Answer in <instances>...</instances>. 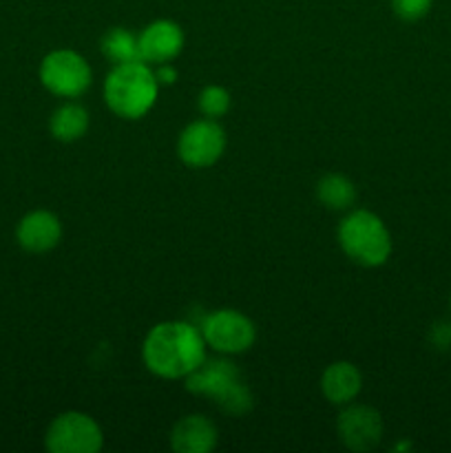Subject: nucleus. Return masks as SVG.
<instances>
[{"mask_svg":"<svg viewBox=\"0 0 451 453\" xmlns=\"http://www.w3.org/2000/svg\"><path fill=\"white\" fill-rule=\"evenodd\" d=\"M100 49L115 66L131 65V62L141 60L140 40H137L135 34H131L128 29H122V27H113V29L106 31L100 42Z\"/></svg>","mask_w":451,"mask_h":453,"instance_id":"obj_15","label":"nucleus"},{"mask_svg":"<svg viewBox=\"0 0 451 453\" xmlns=\"http://www.w3.org/2000/svg\"><path fill=\"white\" fill-rule=\"evenodd\" d=\"M155 78H157L159 84L168 87V84H175L177 71L172 69V65L164 62V65H157V69H155Z\"/></svg>","mask_w":451,"mask_h":453,"instance_id":"obj_20","label":"nucleus"},{"mask_svg":"<svg viewBox=\"0 0 451 453\" xmlns=\"http://www.w3.org/2000/svg\"><path fill=\"white\" fill-rule=\"evenodd\" d=\"M141 60L146 65L172 62L184 49V31L172 20H155L137 35Z\"/></svg>","mask_w":451,"mask_h":453,"instance_id":"obj_10","label":"nucleus"},{"mask_svg":"<svg viewBox=\"0 0 451 453\" xmlns=\"http://www.w3.org/2000/svg\"><path fill=\"white\" fill-rule=\"evenodd\" d=\"M317 195L318 202L330 208V211H348L356 202V188L340 173H327L325 177H321L317 186Z\"/></svg>","mask_w":451,"mask_h":453,"instance_id":"obj_16","label":"nucleus"},{"mask_svg":"<svg viewBox=\"0 0 451 453\" xmlns=\"http://www.w3.org/2000/svg\"><path fill=\"white\" fill-rule=\"evenodd\" d=\"M363 388V376L352 363H332L321 376V392L332 405H349Z\"/></svg>","mask_w":451,"mask_h":453,"instance_id":"obj_13","label":"nucleus"},{"mask_svg":"<svg viewBox=\"0 0 451 453\" xmlns=\"http://www.w3.org/2000/svg\"><path fill=\"white\" fill-rule=\"evenodd\" d=\"M159 82L146 62L118 65L104 82V100L115 115L140 119L155 106Z\"/></svg>","mask_w":451,"mask_h":453,"instance_id":"obj_3","label":"nucleus"},{"mask_svg":"<svg viewBox=\"0 0 451 453\" xmlns=\"http://www.w3.org/2000/svg\"><path fill=\"white\" fill-rule=\"evenodd\" d=\"M202 334L206 345L219 354H241L252 348L256 330L246 314L237 310H217L203 319Z\"/></svg>","mask_w":451,"mask_h":453,"instance_id":"obj_7","label":"nucleus"},{"mask_svg":"<svg viewBox=\"0 0 451 453\" xmlns=\"http://www.w3.org/2000/svg\"><path fill=\"white\" fill-rule=\"evenodd\" d=\"M432 343L436 349H449L451 348V323H436L432 330Z\"/></svg>","mask_w":451,"mask_h":453,"instance_id":"obj_19","label":"nucleus"},{"mask_svg":"<svg viewBox=\"0 0 451 453\" xmlns=\"http://www.w3.org/2000/svg\"><path fill=\"white\" fill-rule=\"evenodd\" d=\"M226 133L215 119L203 118L188 124L177 142L180 159L190 168H208L224 155Z\"/></svg>","mask_w":451,"mask_h":453,"instance_id":"obj_8","label":"nucleus"},{"mask_svg":"<svg viewBox=\"0 0 451 453\" xmlns=\"http://www.w3.org/2000/svg\"><path fill=\"white\" fill-rule=\"evenodd\" d=\"M91 66L80 53L71 49H57L44 56L40 65V82L53 96L73 100L80 97L88 87H91Z\"/></svg>","mask_w":451,"mask_h":453,"instance_id":"obj_5","label":"nucleus"},{"mask_svg":"<svg viewBox=\"0 0 451 453\" xmlns=\"http://www.w3.org/2000/svg\"><path fill=\"white\" fill-rule=\"evenodd\" d=\"M190 394L208 396L221 411L230 416H246L255 405L250 389L243 383L241 372L228 358H208L186 376Z\"/></svg>","mask_w":451,"mask_h":453,"instance_id":"obj_2","label":"nucleus"},{"mask_svg":"<svg viewBox=\"0 0 451 453\" xmlns=\"http://www.w3.org/2000/svg\"><path fill=\"white\" fill-rule=\"evenodd\" d=\"M62 239V224L53 212L31 211L18 221L16 242L18 246L31 255H42L53 250Z\"/></svg>","mask_w":451,"mask_h":453,"instance_id":"obj_11","label":"nucleus"},{"mask_svg":"<svg viewBox=\"0 0 451 453\" xmlns=\"http://www.w3.org/2000/svg\"><path fill=\"white\" fill-rule=\"evenodd\" d=\"M88 128V113L84 106L75 104V102H66V104L57 106L53 111L51 119H49V131L57 142H78L80 137L87 133Z\"/></svg>","mask_w":451,"mask_h":453,"instance_id":"obj_14","label":"nucleus"},{"mask_svg":"<svg viewBox=\"0 0 451 453\" xmlns=\"http://www.w3.org/2000/svg\"><path fill=\"white\" fill-rule=\"evenodd\" d=\"M199 111H202L203 118L217 119L221 115L228 113L230 109V93L226 91L219 84H210V87H203L199 93Z\"/></svg>","mask_w":451,"mask_h":453,"instance_id":"obj_17","label":"nucleus"},{"mask_svg":"<svg viewBox=\"0 0 451 453\" xmlns=\"http://www.w3.org/2000/svg\"><path fill=\"white\" fill-rule=\"evenodd\" d=\"M104 445L102 429L82 411H65L49 425L44 447L51 453H97Z\"/></svg>","mask_w":451,"mask_h":453,"instance_id":"obj_6","label":"nucleus"},{"mask_svg":"<svg viewBox=\"0 0 451 453\" xmlns=\"http://www.w3.org/2000/svg\"><path fill=\"white\" fill-rule=\"evenodd\" d=\"M206 348L202 330L184 321H166L149 332L141 357L159 379H186L206 361Z\"/></svg>","mask_w":451,"mask_h":453,"instance_id":"obj_1","label":"nucleus"},{"mask_svg":"<svg viewBox=\"0 0 451 453\" xmlns=\"http://www.w3.org/2000/svg\"><path fill=\"white\" fill-rule=\"evenodd\" d=\"M171 447L177 453H210L217 447V427L206 416H184L171 432Z\"/></svg>","mask_w":451,"mask_h":453,"instance_id":"obj_12","label":"nucleus"},{"mask_svg":"<svg viewBox=\"0 0 451 453\" xmlns=\"http://www.w3.org/2000/svg\"><path fill=\"white\" fill-rule=\"evenodd\" d=\"M339 243L358 265L378 268L392 255V237L383 219L370 211H354L340 221Z\"/></svg>","mask_w":451,"mask_h":453,"instance_id":"obj_4","label":"nucleus"},{"mask_svg":"<svg viewBox=\"0 0 451 453\" xmlns=\"http://www.w3.org/2000/svg\"><path fill=\"white\" fill-rule=\"evenodd\" d=\"M433 7V0H392V9L401 20L416 22L427 16Z\"/></svg>","mask_w":451,"mask_h":453,"instance_id":"obj_18","label":"nucleus"},{"mask_svg":"<svg viewBox=\"0 0 451 453\" xmlns=\"http://www.w3.org/2000/svg\"><path fill=\"white\" fill-rule=\"evenodd\" d=\"M336 432L349 451H370L383 438V418L367 405H349L340 411Z\"/></svg>","mask_w":451,"mask_h":453,"instance_id":"obj_9","label":"nucleus"}]
</instances>
